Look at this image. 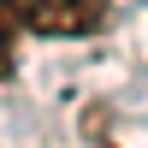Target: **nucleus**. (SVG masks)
Segmentation results:
<instances>
[{"label":"nucleus","mask_w":148,"mask_h":148,"mask_svg":"<svg viewBox=\"0 0 148 148\" xmlns=\"http://www.w3.org/2000/svg\"><path fill=\"white\" fill-rule=\"evenodd\" d=\"M18 71V12H12V0H0V77H12Z\"/></svg>","instance_id":"f03ea898"},{"label":"nucleus","mask_w":148,"mask_h":148,"mask_svg":"<svg viewBox=\"0 0 148 148\" xmlns=\"http://www.w3.org/2000/svg\"><path fill=\"white\" fill-rule=\"evenodd\" d=\"M18 30L30 36H95L107 30V0H12Z\"/></svg>","instance_id":"f257e3e1"}]
</instances>
